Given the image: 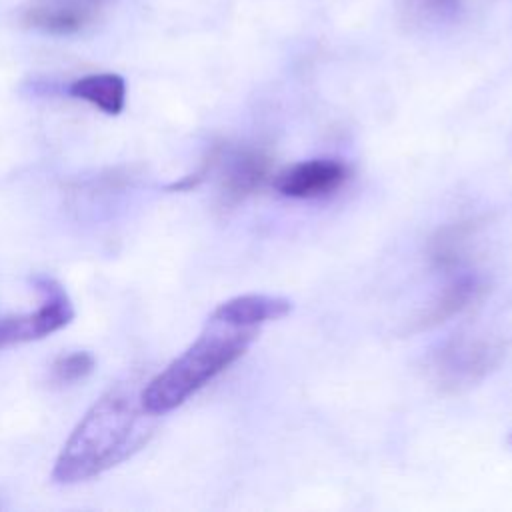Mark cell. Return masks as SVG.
Here are the masks:
<instances>
[{
	"label": "cell",
	"instance_id": "3957f363",
	"mask_svg": "<svg viewBox=\"0 0 512 512\" xmlns=\"http://www.w3.org/2000/svg\"><path fill=\"white\" fill-rule=\"evenodd\" d=\"M36 290L40 292V304L34 310L0 316V350L42 340L72 322L74 306L62 284L40 276L36 278Z\"/></svg>",
	"mask_w": 512,
	"mask_h": 512
},
{
	"label": "cell",
	"instance_id": "9c48e42d",
	"mask_svg": "<svg viewBox=\"0 0 512 512\" xmlns=\"http://www.w3.org/2000/svg\"><path fill=\"white\" fill-rule=\"evenodd\" d=\"M484 290V284L470 274H462L454 278L442 292L440 296L428 306V310L420 318L422 328H430L436 324L446 322L448 318L460 314L466 310L470 304H474Z\"/></svg>",
	"mask_w": 512,
	"mask_h": 512
},
{
	"label": "cell",
	"instance_id": "8992f818",
	"mask_svg": "<svg viewBox=\"0 0 512 512\" xmlns=\"http://www.w3.org/2000/svg\"><path fill=\"white\" fill-rule=\"evenodd\" d=\"M348 178V168L340 160L316 158L290 166L276 178V188L282 196L308 200L320 198L338 190Z\"/></svg>",
	"mask_w": 512,
	"mask_h": 512
},
{
	"label": "cell",
	"instance_id": "8fae6325",
	"mask_svg": "<svg viewBox=\"0 0 512 512\" xmlns=\"http://www.w3.org/2000/svg\"><path fill=\"white\" fill-rule=\"evenodd\" d=\"M470 234H472L470 222H458L454 226L440 230L430 244V258L436 262V266L444 270L458 266Z\"/></svg>",
	"mask_w": 512,
	"mask_h": 512
},
{
	"label": "cell",
	"instance_id": "277c9868",
	"mask_svg": "<svg viewBox=\"0 0 512 512\" xmlns=\"http://www.w3.org/2000/svg\"><path fill=\"white\" fill-rule=\"evenodd\" d=\"M502 352V344L492 338L460 334L436 352L432 370L442 388L458 390L486 376L498 364Z\"/></svg>",
	"mask_w": 512,
	"mask_h": 512
},
{
	"label": "cell",
	"instance_id": "6da1fadb",
	"mask_svg": "<svg viewBox=\"0 0 512 512\" xmlns=\"http://www.w3.org/2000/svg\"><path fill=\"white\" fill-rule=\"evenodd\" d=\"M140 392L142 384L128 376L88 408L54 462V482L78 484L100 476L148 442L156 416L144 408Z\"/></svg>",
	"mask_w": 512,
	"mask_h": 512
},
{
	"label": "cell",
	"instance_id": "7c38bea8",
	"mask_svg": "<svg viewBox=\"0 0 512 512\" xmlns=\"http://www.w3.org/2000/svg\"><path fill=\"white\" fill-rule=\"evenodd\" d=\"M96 368V358L88 350L60 354L50 364V380L58 386H68L86 380Z\"/></svg>",
	"mask_w": 512,
	"mask_h": 512
},
{
	"label": "cell",
	"instance_id": "5b68a950",
	"mask_svg": "<svg viewBox=\"0 0 512 512\" xmlns=\"http://www.w3.org/2000/svg\"><path fill=\"white\" fill-rule=\"evenodd\" d=\"M200 168L204 176L208 170H216L222 200L236 204L264 184L270 174V158L258 148L216 146Z\"/></svg>",
	"mask_w": 512,
	"mask_h": 512
},
{
	"label": "cell",
	"instance_id": "30bf717a",
	"mask_svg": "<svg viewBox=\"0 0 512 512\" xmlns=\"http://www.w3.org/2000/svg\"><path fill=\"white\" fill-rule=\"evenodd\" d=\"M92 20L88 6H32L24 14V22L32 28L54 36H68L82 30Z\"/></svg>",
	"mask_w": 512,
	"mask_h": 512
},
{
	"label": "cell",
	"instance_id": "52a82bcc",
	"mask_svg": "<svg viewBox=\"0 0 512 512\" xmlns=\"http://www.w3.org/2000/svg\"><path fill=\"white\" fill-rule=\"evenodd\" d=\"M292 304L288 298L270 294H242L234 296L214 308L212 320L234 326V328H258L264 322L282 318L290 312Z\"/></svg>",
	"mask_w": 512,
	"mask_h": 512
},
{
	"label": "cell",
	"instance_id": "ba28073f",
	"mask_svg": "<svg viewBox=\"0 0 512 512\" xmlns=\"http://www.w3.org/2000/svg\"><path fill=\"white\" fill-rule=\"evenodd\" d=\"M68 94L76 100H84L104 114L116 116L126 106V82L120 74L98 72L76 78L68 86Z\"/></svg>",
	"mask_w": 512,
	"mask_h": 512
},
{
	"label": "cell",
	"instance_id": "7a4b0ae2",
	"mask_svg": "<svg viewBox=\"0 0 512 512\" xmlns=\"http://www.w3.org/2000/svg\"><path fill=\"white\" fill-rule=\"evenodd\" d=\"M258 330L234 328L208 318L200 336L176 356L164 370L142 384V404L162 416L182 406L228 366H232L252 344Z\"/></svg>",
	"mask_w": 512,
	"mask_h": 512
}]
</instances>
